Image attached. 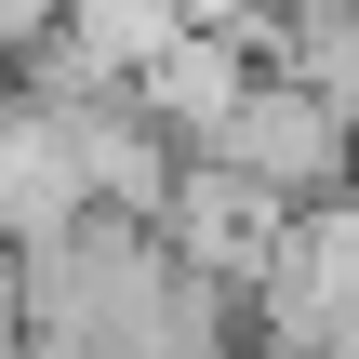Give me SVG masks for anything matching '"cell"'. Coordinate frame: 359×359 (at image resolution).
Instances as JSON below:
<instances>
[{"mask_svg":"<svg viewBox=\"0 0 359 359\" xmlns=\"http://www.w3.org/2000/svg\"><path fill=\"white\" fill-rule=\"evenodd\" d=\"M346 147H359V120L320 93V80H253V93L226 107V133H213V160L253 173L266 200H320V187L346 173Z\"/></svg>","mask_w":359,"mask_h":359,"instance_id":"6da1fadb","label":"cell"}]
</instances>
